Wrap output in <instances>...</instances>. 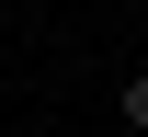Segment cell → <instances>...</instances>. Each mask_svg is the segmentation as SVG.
Wrapping results in <instances>:
<instances>
[{
    "instance_id": "6da1fadb",
    "label": "cell",
    "mask_w": 148,
    "mask_h": 137,
    "mask_svg": "<svg viewBox=\"0 0 148 137\" xmlns=\"http://www.w3.org/2000/svg\"><path fill=\"white\" fill-rule=\"evenodd\" d=\"M125 126H137V137H148V69H137V80H125Z\"/></svg>"
}]
</instances>
